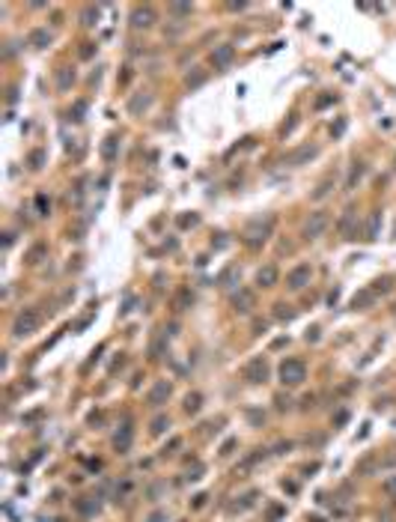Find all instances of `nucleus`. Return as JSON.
Wrapping results in <instances>:
<instances>
[{
  "mask_svg": "<svg viewBox=\"0 0 396 522\" xmlns=\"http://www.w3.org/2000/svg\"><path fill=\"white\" fill-rule=\"evenodd\" d=\"M304 376H307L304 361H298V358H286V361L280 364V379H283L286 385H298V382H304Z\"/></svg>",
  "mask_w": 396,
  "mask_h": 522,
  "instance_id": "obj_1",
  "label": "nucleus"
},
{
  "mask_svg": "<svg viewBox=\"0 0 396 522\" xmlns=\"http://www.w3.org/2000/svg\"><path fill=\"white\" fill-rule=\"evenodd\" d=\"M36 325H39V314H36L33 308H27V311L18 314V319H15V334H18V337L33 334V331H36Z\"/></svg>",
  "mask_w": 396,
  "mask_h": 522,
  "instance_id": "obj_2",
  "label": "nucleus"
},
{
  "mask_svg": "<svg viewBox=\"0 0 396 522\" xmlns=\"http://www.w3.org/2000/svg\"><path fill=\"white\" fill-rule=\"evenodd\" d=\"M310 274H313L310 266H295V269L286 274V287H289V290H301V287H307Z\"/></svg>",
  "mask_w": 396,
  "mask_h": 522,
  "instance_id": "obj_3",
  "label": "nucleus"
},
{
  "mask_svg": "<svg viewBox=\"0 0 396 522\" xmlns=\"http://www.w3.org/2000/svg\"><path fill=\"white\" fill-rule=\"evenodd\" d=\"M328 227V215L325 212H313L307 221V227H304V233H307V239H316V236H322V230Z\"/></svg>",
  "mask_w": 396,
  "mask_h": 522,
  "instance_id": "obj_4",
  "label": "nucleus"
},
{
  "mask_svg": "<svg viewBox=\"0 0 396 522\" xmlns=\"http://www.w3.org/2000/svg\"><path fill=\"white\" fill-rule=\"evenodd\" d=\"M268 230H271V221H265L262 227H250L247 233H244V242L250 245V248H256V245H262L265 239H268Z\"/></svg>",
  "mask_w": 396,
  "mask_h": 522,
  "instance_id": "obj_5",
  "label": "nucleus"
},
{
  "mask_svg": "<svg viewBox=\"0 0 396 522\" xmlns=\"http://www.w3.org/2000/svg\"><path fill=\"white\" fill-rule=\"evenodd\" d=\"M256 284H259V287H274V284H277V269H274V266H262L259 274H256Z\"/></svg>",
  "mask_w": 396,
  "mask_h": 522,
  "instance_id": "obj_6",
  "label": "nucleus"
},
{
  "mask_svg": "<svg viewBox=\"0 0 396 522\" xmlns=\"http://www.w3.org/2000/svg\"><path fill=\"white\" fill-rule=\"evenodd\" d=\"M167 397H170V385L167 382H158L152 388V394H149V406H161V400H167Z\"/></svg>",
  "mask_w": 396,
  "mask_h": 522,
  "instance_id": "obj_7",
  "label": "nucleus"
},
{
  "mask_svg": "<svg viewBox=\"0 0 396 522\" xmlns=\"http://www.w3.org/2000/svg\"><path fill=\"white\" fill-rule=\"evenodd\" d=\"M244 376H247V379H253V382H259V379H265V364H262V358H256V361H250V364H247Z\"/></svg>",
  "mask_w": 396,
  "mask_h": 522,
  "instance_id": "obj_8",
  "label": "nucleus"
},
{
  "mask_svg": "<svg viewBox=\"0 0 396 522\" xmlns=\"http://www.w3.org/2000/svg\"><path fill=\"white\" fill-rule=\"evenodd\" d=\"M152 24V12L149 9H137L134 12V27H149Z\"/></svg>",
  "mask_w": 396,
  "mask_h": 522,
  "instance_id": "obj_9",
  "label": "nucleus"
},
{
  "mask_svg": "<svg viewBox=\"0 0 396 522\" xmlns=\"http://www.w3.org/2000/svg\"><path fill=\"white\" fill-rule=\"evenodd\" d=\"M250 304H253V295L247 290H242V295H236V308L239 311H250Z\"/></svg>",
  "mask_w": 396,
  "mask_h": 522,
  "instance_id": "obj_10",
  "label": "nucleus"
},
{
  "mask_svg": "<svg viewBox=\"0 0 396 522\" xmlns=\"http://www.w3.org/2000/svg\"><path fill=\"white\" fill-rule=\"evenodd\" d=\"M373 298H375V293H373V290H364L360 295H354V308H364V304H370Z\"/></svg>",
  "mask_w": 396,
  "mask_h": 522,
  "instance_id": "obj_11",
  "label": "nucleus"
},
{
  "mask_svg": "<svg viewBox=\"0 0 396 522\" xmlns=\"http://www.w3.org/2000/svg\"><path fill=\"white\" fill-rule=\"evenodd\" d=\"M229 57H233V48L226 45V48H220L218 54H215V63H220V66H223V63H226Z\"/></svg>",
  "mask_w": 396,
  "mask_h": 522,
  "instance_id": "obj_12",
  "label": "nucleus"
},
{
  "mask_svg": "<svg viewBox=\"0 0 396 522\" xmlns=\"http://www.w3.org/2000/svg\"><path fill=\"white\" fill-rule=\"evenodd\" d=\"M45 39H48V36H45L42 30H36V33H33V42H45Z\"/></svg>",
  "mask_w": 396,
  "mask_h": 522,
  "instance_id": "obj_13",
  "label": "nucleus"
},
{
  "mask_svg": "<svg viewBox=\"0 0 396 522\" xmlns=\"http://www.w3.org/2000/svg\"><path fill=\"white\" fill-rule=\"evenodd\" d=\"M164 424H167V421H164V418H158V421H155V427H152V430H155V433H161V430H164Z\"/></svg>",
  "mask_w": 396,
  "mask_h": 522,
  "instance_id": "obj_14",
  "label": "nucleus"
}]
</instances>
